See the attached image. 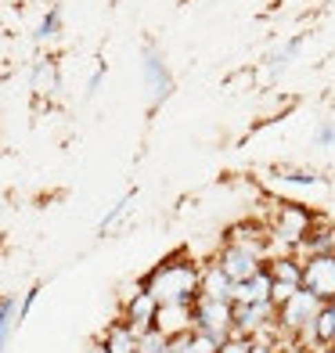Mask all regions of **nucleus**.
<instances>
[{
    "label": "nucleus",
    "mask_w": 335,
    "mask_h": 353,
    "mask_svg": "<svg viewBox=\"0 0 335 353\" xmlns=\"http://www.w3.org/2000/svg\"><path fill=\"white\" fill-rule=\"evenodd\" d=\"M321 310H325V303L317 299L310 288H299V292L281 307V325L285 328H307V325H314V321H317V314H321Z\"/></svg>",
    "instance_id": "nucleus-5"
},
{
    "label": "nucleus",
    "mask_w": 335,
    "mask_h": 353,
    "mask_svg": "<svg viewBox=\"0 0 335 353\" xmlns=\"http://www.w3.org/2000/svg\"><path fill=\"white\" fill-rule=\"evenodd\" d=\"M335 141V123H321L317 126V144H332Z\"/></svg>",
    "instance_id": "nucleus-19"
},
{
    "label": "nucleus",
    "mask_w": 335,
    "mask_h": 353,
    "mask_svg": "<svg viewBox=\"0 0 335 353\" xmlns=\"http://www.w3.org/2000/svg\"><path fill=\"white\" fill-rule=\"evenodd\" d=\"M274 303H234V328L238 332H263Z\"/></svg>",
    "instance_id": "nucleus-7"
},
{
    "label": "nucleus",
    "mask_w": 335,
    "mask_h": 353,
    "mask_svg": "<svg viewBox=\"0 0 335 353\" xmlns=\"http://www.w3.org/2000/svg\"><path fill=\"white\" fill-rule=\"evenodd\" d=\"M234 285L238 281L220 263L210 267V270H202V296H210V299H231L234 303Z\"/></svg>",
    "instance_id": "nucleus-9"
},
{
    "label": "nucleus",
    "mask_w": 335,
    "mask_h": 353,
    "mask_svg": "<svg viewBox=\"0 0 335 353\" xmlns=\"http://www.w3.org/2000/svg\"><path fill=\"white\" fill-rule=\"evenodd\" d=\"M270 274H274L278 281H292V285H303V267H296L292 260H278Z\"/></svg>",
    "instance_id": "nucleus-15"
},
{
    "label": "nucleus",
    "mask_w": 335,
    "mask_h": 353,
    "mask_svg": "<svg viewBox=\"0 0 335 353\" xmlns=\"http://www.w3.org/2000/svg\"><path fill=\"white\" fill-rule=\"evenodd\" d=\"M126 205H130V195H126V199H123V202L116 205V210H112V213H108V216L101 220V228H112V223H116V220H119V216L126 213Z\"/></svg>",
    "instance_id": "nucleus-18"
},
{
    "label": "nucleus",
    "mask_w": 335,
    "mask_h": 353,
    "mask_svg": "<svg viewBox=\"0 0 335 353\" xmlns=\"http://www.w3.org/2000/svg\"><path fill=\"white\" fill-rule=\"evenodd\" d=\"M155 317H159V299L152 292H134V303H130V325L137 335H145L155 328Z\"/></svg>",
    "instance_id": "nucleus-6"
},
{
    "label": "nucleus",
    "mask_w": 335,
    "mask_h": 353,
    "mask_svg": "<svg viewBox=\"0 0 335 353\" xmlns=\"http://www.w3.org/2000/svg\"><path fill=\"white\" fill-rule=\"evenodd\" d=\"M148 292L159 303H191L195 307V299L202 296V278L187 263H166L148 278Z\"/></svg>",
    "instance_id": "nucleus-1"
},
{
    "label": "nucleus",
    "mask_w": 335,
    "mask_h": 353,
    "mask_svg": "<svg viewBox=\"0 0 335 353\" xmlns=\"http://www.w3.org/2000/svg\"><path fill=\"white\" fill-rule=\"evenodd\" d=\"M220 353H252V343L249 339H227L220 346Z\"/></svg>",
    "instance_id": "nucleus-17"
},
{
    "label": "nucleus",
    "mask_w": 335,
    "mask_h": 353,
    "mask_svg": "<svg viewBox=\"0 0 335 353\" xmlns=\"http://www.w3.org/2000/svg\"><path fill=\"white\" fill-rule=\"evenodd\" d=\"M231 328H234V303L231 299H210V296L195 299V332L213 335V339L223 346Z\"/></svg>",
    "instance_id": "nucleus-2"
},
{
    "label": "nucleus",
    "mask_w": 335,
    "mask_h": 353,
    "mask_svg": "<svg viewBox=\"0 0 335 353\" xmlns=\"http://www.w3.org/2000/svg\"><path fill=\"white\" fill-rule=\"evenodd\" d=\"M220 267L227 270L234 281H249L252 274H260V245L245 242V238H234V245L223 249Z\"/></svg>",
    "instance_id": "nucleus-3"
},
{
    "label": "nucleus",
    "mask_w": 335,
    "mask_h": 353,
    "mask_svg": "<svg viewBox=\"0 0 335 353\" xmlns=\"http://www.w3.org/2000/svg\"><path fill=\"white\" fill-rule=\"evenodd\" d=\"M270 288H274V274H252L249 281H238L234 285V303H270Z\"/></svg>",
    "instance_id": "nucleus-8"
},
{
    "label": "nucleus",
    "mask_w": 335,
    "mask_h": 353,
    "mask_svg": "<svg viewBox=\"0 0 335 353\" xmlns=\"http://www.w3.org/2000/svg\"><path fill=\"white\" fill-rule=\"evenodd\" d=\"M307 228H310V216L303 210L278 213V238H285V242H307Z\"/></svg>",
    "instance_id": "nucleus-10"
},
{
    "label": "nucleus",
    "mask_w": 335,
    "mask_h": 353,
    "mask_svg": "<svg viewBox=\"0 0 335 353\" xmlns=\"http://www.w3.org/2000/svg\"><path fill=\"white\" fill-rule=\"evenodd\" d=\"M252 353H270V346L267 343H252Z\"/></svg>",
    "instance_id": "nucleus-21"
},
{
    "label": "nucleus",
    "mask_w": 335,
    "mask_h": 353,
    "mask_svg": "<svg viewBox=\"0 0 335 353\" xmlns=\"http://www.w3.org/2000/svg\"><path fill=\"white\" fill-rule=\"evenodd\" d=\"M54 29H58V11H51L43 19V37H54Z\"/></svg>",
    "instance_id": "nucleus-20"
},
{
    "label": "nucleus",
    "mask_w": 335,
    "mask_h": 353,
    "mask_svg": "<svg viewBox=\"0 0 335 353\" xmlns=\"http://www.w3.org/2000/svg\"><path fill=\"white\" fill-rule=\"evenodd\" d=\"M299 288H303V285H292V281H278V278H274V288H270V303H274V307L281 310L285 303H289V299L299 292Z\"/></svg>",
    "instance_id": "nucleus-14"
},
{
    "label": "nucleus",
    "mask_w": 335,
    "mask_h": 353,
    "mask_svg": "<svg viewBox=\"0 0 335 353\" xmlns=\"http://www.w3.org/2000/svg\"><path fill=\"white\" fill-rule=\"evenodd\" d=\"M137 343H141V335L130 325H116L105 339V350L108 353H137Z\"/></svg>",
    "instance_id": "nucleus-11"
},
{
    "label": "nucleus",
    "mask_w": 335,
    "mask_h": 353,
    "mask_svg": "<svg viewBox=\"0 0 335 353\" xmlns=\"http://www.w3.org/2000/svg\"><path fill=\"white\" fill-rule=\"evenodd\" d=\"M0 310H4V339H11V325H14V299L4 296L0 299Z\"/></svg>",
    "instance_id": "nucleus-16"
},
{
    "label": "nucleus",
    "mask_w": 335,
    "mask_h": 353,
    "mask_svg": "<svg viewBox=\"0 0 335 353\" xmlns=\"http://www.w3.org/2000/svg\"><path fill=\"white\" fill-rule=\"evenodd\" d=\"M314 339L321 343V346H332L335 343V299L332 303H325V310L317 314V321H314Z\"/></svg>",
    "instance_id": "nucleus-12"
},
{
    "label": "nucleus",
    "mask_w": 335,
    "mask_h": 353,
    "mask_svg": "<svg viewBox=\"0 0 335 353\" xmlns=\"http://www.w3.org/2000/svg\"><path fill=\"white\" fill-rule=\"evenodd\" d=\"M303 288H310L321 303H332L335 299V256H310V263L303 267Z\"/></svg>",
    "instance_id": "nucleus-4"
},
{
    "label": "nucleus",
    "mask_w": 335,
    "mask_h": 353,
    "mask_svg": "<svg viewBox=\"0 0 335 353\" xmlns=\"http://www.w3.org/2000/svg\"><path fill=\"white\" fill-rule=\"evenodd\" d=\"M145 69H148V83H152V98L159 101V94H166V72H163V61H159L155 54H148V61H145Z\"/></svg>",
    "instance_id": "nucleus-13"
}]
</instances>
